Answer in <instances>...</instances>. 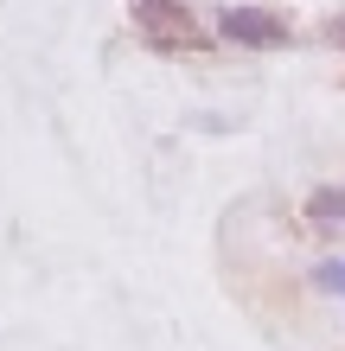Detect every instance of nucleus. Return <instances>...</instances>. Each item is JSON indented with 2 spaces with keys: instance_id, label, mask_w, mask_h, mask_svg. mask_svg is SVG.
<instances>
[{
  "instance_id": "nucleus-1",
  "label": "nucleus",
  "mask_w": 345,
  "mask_h": 351,
  "mask_svg": "<svg viewBox=\"0 0 345 351\" xmlns=\"http://www.w3.org/2000/svg\"><path fill=\"white\" fill-rule=\"evenodd\" d=\"M134 26L154 38V45H167V51H179V45H205V32L192 26V13L179 7V0H134Z\"/></svg>"
},
{
  "instance_id": "nucleus-2",
  "label": "nucleus",
  "mask_w": 345,
  "mask_h": 351,
  "mask_svg": "<svg viewBox=\"0 0 345 351\" xmlns=\"http://www.w3.org/2000/svg\"><path fill=\"white\" fill-rule=\"evenodd\" d=\"M217 32H224L230 45H256V51L288 45V19H275L262 7H224V13H217Z\"/></svg>"
},
{
  "instance_id": "nucleus-3",
  "label": "nucleus",
  "mask_w": 345,
  "mask_h": 351,
  "mask_svg": "<svg viewBox=\"0 0 345 351\" xmlns=\"http://www.w3.org/2000/svg\"><path fill=\"white\" fill-rule=\"evenodd\" d=\"M313 287H326V294H345V262H320V268H313Z\"/></svg>"
},
{
  "instance_id": "nucleus-4",
  "label": "nucleus",
  "mask_w": 345,
  "mask_h": 351,
  "mask_svg": "<svg viewBox=\"0 0 345 351\" xmlns=\"http://www.w3.org/2000/svg\"><path fill=\"white\" fill-rule=\"evenodd\" d=\"M307 211H313L320 223H326V217H345V192H320V198L307 204Z\"/></svg>"
},
{
  "instance_id": "nucleus-5",
  "label": "nucleus",
  "mask_w": 345,
  "mask_h": 351,
  "mask_svg": "<svg viewBox=\"0 0 345 351\" xmlns=\"http://www.w3.org/2000/svg\"><path fill=\"white\" fill-rule=\"evenodd\" d=\"M326 38H333V45H345V13H339L333 26H326Z\"/></svg>"
}]
</instances>
